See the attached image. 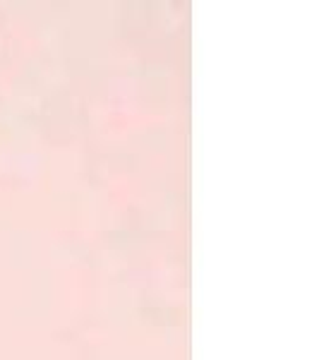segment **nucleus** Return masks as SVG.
<instances>
[]
</instances>
